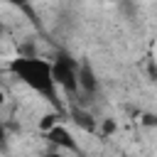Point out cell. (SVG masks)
Here are the masks:
<instances>
[{
    "instance_id": "cell-6",
    "label": "cell",
    "mask_w": 157,
    "mask_h": 157,
    "mask_svg": "<svg viewBox=\"0 0 157 157\" xmlns=\"http://www.w3.org/2000/svg\"><path fill=\"white\" fill-rule=\"evenodd\" d=\"M56 123H59V115H56V113H49V115L42 120V130H49V128L56 125Z\"/></svg>"
},
{
    "instance_id": "cell-4",
    "label": "cell",
    "mask_w": 157,
    "mask_h": 157,
    "mask_svg": "<svg viewBox=\"0 0 157 157\" xmlns=\"http://www.w3.org/2000/svg\"><path fill=\"white\" fill-rule=\"evenodd\" d=\"M78 91L86 93V96H93L98 91V78H96V74H93V69L88 64L78 66Z\"/></svg>"
},
{
    "instance_id": "cell-9",
    "label": "cell",
    "mask_w": 157,
    "mask_h": 157,
    "mask_svg": "<svg viewBox=\"0 0 157 157\" xmlns=\"http://www.w3.org/2000/svg\"><path fill=\"white\" fill-rule=\"evenodd\" d=\"M0 37H2V25H0Z\"/></svg>"
},
{
    "instance_id": "cell-8",
    "label": "cell",
    "mask_w": 157,
    "mask_h": 157,
    "mask_svg": "<svg viewBox=\"0 0 157 157\" xmlns=\"http://www.w3.org/2000/svg\"><path fill=\"white\" fill-rule=\"evenodd\" d=\"M2 140H5V125L0 123V142H2Z\"/></svg>"
},
{
    "instance_id": "cell-2",
    "label": "cell",
    "mask_w": 157,
    "mask_h": 157,
    "mask_svg": "<svg viewBox=\"0 0 157 157\" xmlns=\"http://www.w3.org/2000/svg\"><path fill=\"white\" fill-rule=\"evenodd\" d=\"M52 71H54L56 86H59L64 93H69V96L81 93V91H78V66H76V61H74L71 56L59 54V56L52 61Z\"/></svg>"
},
{
    "instance_id": "cell-7",
    "label": "cell",
    "mask_w": 157,
    "mask_h": 157,
    "mask_svg": "<svg viewBox=\"0 0 157 157\" xmlns=\"http://www.w3.org/2000/svg\"><path fill=\"white\" fill-rule=\"evenodd\" d=\"M7 2L15 7H22V10H27V5H29V0H7Z\"/></svg>"
},
{
    "instance_id": "cell-5",
    "label": "cell",
    "mask_w": 157,
    "mask_h": 157,
    "mask_svg": "<svg viewBox=\"0 0 157 157\" xmlns=\"http://www.w3.org/2000/svg\"><path fill=\"white\" fill-rule=\"evenodd\" d=\"M71 120H74V125H78V128L86 130V132H96V130H98L96 118H93L91 113L81 110V108H74V110H71Z\"/></svg>"
},
{
    "instance_id": "cell-1",
    "label": "cell",
    "mask_w": 157,
    "mask_h": 157,
    "mask_svg": "<svg viewBox=\"0 0 157 157\" xmlns=\"http://www.w3.org/2000/svg\"><path fill=\"white\" fill-rule=\"evenodd\" d=\"M10 71L34 93H39L42 98H47L52 105H59V86L54 81V71H52V61L39 59L34 54H20L15 59H10Z\"/></svg>"
},
{
    "instance_id": "cell-3",
    "label": "cell",
    "mask_w": 157,
    "mask_h": 157,
    "mask_svg": "<svg viewBox=\"0 0 157 157\" xmlns=\"http://www.w3.org/2000/svg\"><path fill=\"white\" fill-rule=\"evenodd\" d=\"M44 135H47V140H49L54 147L69 150V152H78V142L74 140V135H71L61 123H56V125H52L49 130H44Z\"/></svg>"
}]
</instances>
